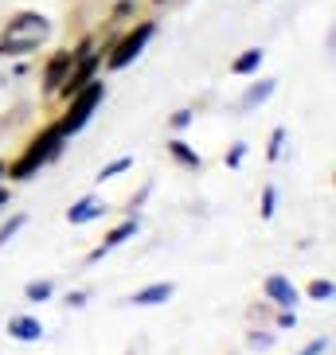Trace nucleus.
<instances>
[{"label": "nucleus", "mask_w": 336, "mask_h": 355, "mask_svg": "<svg viewBox=\"0 0 336 355\" xmlns=\"http://www.w3.org/2000/svg\"><path fill=\"white\" fill-rule=\"evenodd\" d=\"M309 293H313L317 301H321V297H333V282H313V285H309Z\"/></svg>", "instance_id": "nucleus-18"}, {"label": "nucleus", "mask_w": 336, "mask_h": 355, "mask_svg": "<svg viewBox=\"0 0 336 355\" xmlns=\"http://www.w3.org/2000/svg\"><path fill=\"white\" fill-rule=\"evenodd\" d=\"M78 59V67L71 71V78L63 83V94H78L90 78H94V67H98V55H74Z\"/></svg>", "instance_id": "nucleus-5"}, {"label": "nucleus", "mask_w": 336, "mask_h": 355, "mask_svg": "<svg viewBox=\"0 0 336 355\" xmlns=\"http://www.w3.org/2000/svg\"><path fill=\"white\" fill-rule=\"evenodd\" d=\"M168 297H172V285L160 282V285H149V289L133 293V304H160V301H168Z\"/></svg>", "instance_id": "nucleus-10"}, {"label": "nucleus", "mask_w": 336, "mask_h": 355, "mask_svg": "<svg viewBox=\"0 0 336 355\" xmlns=\"http://www.w3.org/2000/svg\"><path fill=\"white\" fill-rule=\"evenodd\" d=\"M262 215H266V219L274 215V191L270 188H266V196H262Z\"/></svg>", "instance_id": "nucleus-19"}, {"label": "nucleus", "mask_w": 336, "mask_h": 355, "mask_svg": "<svg viewBox=\"0 0 336 355\" xmlns=\"http://www.w3.org/2000/svg\"><path fill=\"white\" fill-rule=\"evenodd\" d=\"M0 203H4V191H0Z\"/></svg>", "instance_id": "nucleus-21"}, {"label": "nucleus", "mask_w": 336, "mask_h": 355, "mask_svg": "<svg viewBox=\"0 0 336 355\" xmlns=\"http://www.w3.org/2000/svg\"><path fill=\"white\" fill-rule=\"evenodd\" d=\"M133 230H137V223H121V227H117L114 234H110V239H106V246H102V250H94V258H102L106 250H114V246H121V242H126L129 234H133Z\"/></svg>", "instance_id": "nucleus-11"}, {"label": "nucleus", "mask_w": 336, "mask_h": 355, "mask_svg": "<svg viewBox=\"0 0 336 355\" xmlns=\"http://www.w3.org/2000/svg\"><path fill=\"white\" fill-rule=\"evenodd\" d=\"M51 297V282H35L28 285V301H47Z\"/></svg>", "instance_id": "nucleus-14"}, {"label": "nucleus", "mask_w": 336, "mask_h": 355, "mask_svg": "<svg viewBox=\"0 0 336 355\" xmlns=\"http://www.w3.org/2000/svg\"><path fill=\"white\" fill-rule=\"evenodd\" d=\"M71 63H74V55H71V51L55 55L51 67H47V90H59V86H63V74H67V67H71Z\"/></svg>", "instance_id": "nucleus-6"}, {"label": "nucleus", "mask_w": 336, "mask_h": 355, "mask_svg": "<svg viewBox=\"0 0 336 355\" xmlns=\"http://www.w3.org/2000/svg\"><path fill=\"white\" fill-rule=\"evenodd\" d=\"M258 63H262V51H246V55H239V59H235L231 71H235V74H251Z\"/></svg>", "instance_id": "nucleus-12"}, {"label": "nucleus", "mask_w": 336, "mask_h": 355, "mask_svg": "<svg viewBox=\"0 0 336 355\" xmlns=\"http://www.w3.org/2000/svg\"><path fill=\"white\" fill-rule=\"evenodd\" d=\"M266 293H270V297H274V301H278V304H285V309H289V304L297 301L294 285L285 282V277H270V282H266Z\"/></svg>", "instance_id": "nucleus-9"}, {"label": "nucleus", "mask_w": 336, "mask_h": 355, "mask_svg": "<svg viewBox=\"0 0 336 355\" xmlns=\"http://www.w3.org/2000/svg\"><path fill=\"white\" fill-rule=\"evenodd\" d=\"M63 137H67V133H63V129H59V125L43 129V133H40V137H35V141H32V148L24 153V160H20V164H16V168H12V176H16V180H28V176H32V172H35V168L43 164V160H51L55 153H59V141H63Z\"/></svg>", "instance_id": "nucleus-2"}, {"label": "nucleus", "mask_w": 336, "mask_h": 355, "mask_svg": "<svg viewBox=\"0 0 336 355\" xmlns=\"http://www.w3.org/2000/svg\"><path fill=\"white\" fill-rule=\"evenodd\" d=\"M129 164H133V160H129V157L114 160V164H106V168H102V176H98V180H110V176H117V172H126Z\"/></svg>", "instance_id": "nucleus-16"}, {"label": "nucleus", "mask_w": 336, "mask_h": 355, "mask_svg": "<svg viewBox=\"0 0 336 355\" xmlns=\"http://www.w3.org/2000/svg\"><path fill=\"white\" fill-rule=\"evenodd\" d=\"M0 172H4V168H0Z\"/></svg>", "instance_id": "nucleus-22"}, {"label": "nucleus", "mask_w": 336, "mask_h": 355, "mask_svg": "<svg viewBox=\"0 0 336 355\" xmlns=\"http://www.w3.org/2000/svg\"><path fill=\"white\" fill-rule=\"evenodd\" d=\"M20 227H24V215H16V219L8 223V227H0V242H8L12 234H16V230H20Z\"/></svg>", "instance_id": "nucleus-17"}, {"label": "nucleus", "mask_w": 336, "mask_h": 355, "mask_svg": "<svg viewBox=\"0 0 336 355\" xmlns=\"http://www.w3.org/2000/svg\"><path fill=\"white\" fill-rule=\"evenodd\" d=\"M153 40V24H141V28H133V32L126 35V40L117 43V51L110 55V67H126L129 59H137V55H141V47H145V43Z\"/></svg>", "instance_id": "nucleus-4"}, {"label": "nucleus", "mask_w": 336, "mask_h": 355, "mask_svg": "<svg viewBox=\"0 0 336 355\" xmlns=\"http://www.w3.org/2000/svg\"><path fill=\"white\" fill-rule=\"evenodd\" d=\"M172 157H176L180 164H188V168H200V157H196L184 141H172Z\"/></svg>", "instance_id": "nucleus-13"}, {"label": "nucleus", "mask_w": 336, "mask_h": 355, "mask_svg": "<svg viewBox=\"0 0 336 355\" xmlns=\"http://www.w3.org/2000/svg\"><path fill=\"white\" fill-rule=\"evenodd\" d=\"M321 352H325V340H317V344H309L301 355H321Z\"/></svg>", "instance_id": "nucleus-20"}, {"label": "nucleus", "mask_w": 336, "mask_h": 355, "mask_svg": "<svg viewBox=\"0 0 336 355\" xmlns=\"http://www.w3.org/2000/svg\"><path fill=\"white\" fill-rule=\"evenodd\" d=\"M270 90H274L270 83H262V86H254L251 94L242 98V110H246V105H254V102H262V98H270Z\"/></svg>", "instance_id": "nucleus-15"}, {"label": "nucleus", "mask_w": 336, "mask_h": 355, "mask_svg": "<svg viewBox=\"0 0 336 355\" xmlns=\"http://www.w3.org/2000/svg\"><path fill=\"white\" fill-rule=\"evenodd\" d=\"M47 35H51V24L43 20L40 12H20L16 20H8V28L0 35V55H28Z\"/></svg>", "instance_id": "nucleus-1"}, {"label": "nucleus", "mask_w": 336, "mask_h": 355, "mask_svg": "<svg viewBox=\"0 0 336 355\" xmlns=\"http://www.w3.org/2000/svg\"><path fill=\"white\" fill-rule=\"evenodd\" d=\"M102 211H106V203H98V199H83L78 207L67 211V219H71V223H90V219H98Z\"/></svg>", "instance_id": "nucleus-8"}, {"label": "nucleus", "mask_w": 336, "mask_h": 355, "mask_svg": "<svg viewBox=\"0 0 336 355\" xmlns=\"http://www.w3.org/2000/svg\"><path fill=\"white\" fill-rule=\"evenodd\" d=\"M102 83H94V78H90V83L83 86V90H78V94H74V102H71V114L63 117V121H59V129H63V133H78V129L86 125V121H90V114H94V105L102 102Z\"/></svg>", "instance_id": "nucleus-3"}, {"label": "nucleus", "mask_w": 336, "mask_h": 355, "mask_svg": "<svg viewBox=\"0 0 336 355\" xmlns=\"http://www.w3.org/2000/svg\"><path fill=\"white\" fill-rule=\"evenodd\" d=\"M8 332L16 336V340H40L43 328H40V320H32V316H16V320L8 324Z\"/></svg>", "instance_id": "nucleus-7"}]
</instances>
